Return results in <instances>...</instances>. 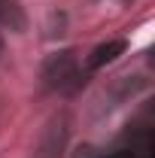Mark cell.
I'll use <instances>...</instances> for the list:
<instances>
[{
	"label": "cell",
	"mask_w": 155,
	"mask_h": 158,
	"mask_svg": "<svg viewBox=\"0 0 155 158\" xmlns=\"http://www.w3.org/2000/svg\"><path fill=\"white\" fill-rule=\"evenodd\" d=\"M43 79H46V85L52 91H61V94H76L85 85V73H82V67H79L73 52L49 55L46 64H43Z\"/></svg>",
	"instance_id": "cell-1"
},
{
	"label": "cell",
	"mask_w": 155,
	"mask_h": 158,
	"mask_svg": "<svg viewBox=\"0 0 155 158\" xmlns=\"http://www.w3.org/2000/svg\"><path fill=\"white\" fill-rule=\"evenodd\" d=\"M64 146H67V118L55 116L40 134V143L34 149V158H64Z\"/></svg>",
	"instance_id": "cell-2"
},
{
	"label": "cell",
	"mask_w": 155,
	"mask_h": 158,
	"mask_svg": "<svg viewBox=\"0 0 155 158\" xmlns=\"http://www.w3.org/2000/svg\"><path fill=\"white\" fill-rule=\"evenodd\" d=\"M0 24L15 31V34L27 31V15H24L21 0H0Z\"/></svg>",
	"instance_id": "cell-3"
},
{
	"label": "cell",
	"mask_w": 155,
	"mask_h": 158,
	"mask_svg": "<svg viewBox=\"0 0 155 158\" xmlns=\"http://www.w3.org/2000/svg\"><path fill=\"white\" fill-rule=\"evenodd\" d=\"M122 52H125V40H107V43H100L94 52L88 55V70H100V67L113 64Z\"/></svg>",
	"instance_id": "cell-4"
},
{
	"label": "cell",
	"mask_w": 155,
	"mask_h": 158,
	"mask_svg": "<svg viewBox=\"0 0 155 158\" xmlns=\"http://www.w3.org/2000/svg\"><path fill=\"white\" fill-rule=\"evenodd\" d=\"M73 158H100V152H97L94 146H79L76 152H73Z\"/></svg>",
	"instance_id": "cell-5"
}]
</instances>
